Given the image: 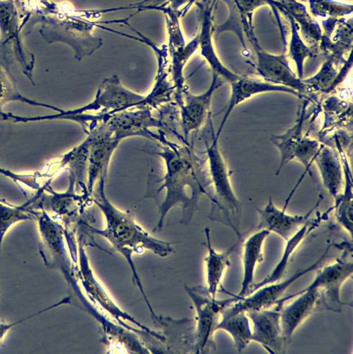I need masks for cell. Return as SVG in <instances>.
<instances>
[{"label": "cell", "instance_id": "2e32d148", "mask_svg": "<svg viewBox=\"0 0 353 354\" xmlns=\"http://www.w3.org/2000/svg\"><path fill=\"white\" fill-rule=\"evenodd\" d=\"M331 212L332 208L330 207L324 213L318 214L316 218H310L292 236L287 240L281 258L274 268L262 281L254 283L248 295L263 286L280 280L286 272L288 263L292 255L302 244L303 240L309 233L316 230L323 221L327 219L328 214Z\"/></svg>", "mask_w": 353, "mask_h": 354}, {"label": "cell", "instance_id": "d4e9b609", "mask_svg": "<svg viewBox=\"0 0 353 354\" xmlns=\"http://www.w3.org/2000/svg\"><path fill=\"white\" fill-rule=\"evenodd\" d=\"M321 146L322 143L318 140L309 138L307 135H304L303 139L296 149L293 157V160L298 161L303 166L304 171L285 200L286 203H289L292 196L305 175L307 173H309L311 167L314 164V160Z\"/></svg>", "mask_w": 353, "mask_h": 354}, {"label": "cell", "instance_id": "44dd1931", "mask_svg": "<svg viewBox=\"0 0 353 354\" xmlns=\"http://www.w3.org/2000/svg\"><path fill=\"white\" fill-rule=\"evenodd\" d=\"M309 100H305L299 115L294 124L280 134L271 136V143L277 148L280 155V162L276 175H278L283 167L293 160L296 149L304 136V123L308 118L307 107Z\"/></svg>", "mask_w": 353, "mask_h": 354}, {"label": "cell", "instance_id": "cb8c5ba5", "mask_svg": "<svg viewBox=\"0 0 353 354\" xmlns=\"http://www.w3.org/2000/svg\"><path fill=\"white\" fill-rule=\"evenodd\" d=\"M11 102H20L32 106H39L53 110L56 113L60 112L62 109L36 101L23 95L17 88L15 81L10 75L0 68V112H2L5 104Z\"/></svg>", "mask_w": 353, "mask_h": 354}, {"label": "cell", "instance_id": "3957f363", "mask_svg": "<svg viewBox=\"0 0 353 354\" xmlns=\"http://www.w3.org/2000/svg\"><path fill=\"white\" fill-rule=\"evenodd\" d=\"M210 143H205V157L211 186L209 218L230 227L238 241L242 240L240 221L242 205L236 195L230 180V171L219 149L218 138L213 131Z\"/></svg>", "mask_w": 353, "mask_h": 354}, {"label": "cell", "instance_id": "7402d4cb", "mask_svg": "<svg viewBox=\"0 0 353 354\" xmlns=\"http://www.w3.org/2000/svg\"><path fill=\"white\" fill-rule=\"evenodd\" d=\"M347 71V68L338 71L333 60L327 61L314 75L301 80L305 88V95L309 93L331 92L342 82Z\"/></svg>", "mask_w": 353, "mask_h": 354}, {"label": "cell", "instance_id": "ba28073f", "mask_svg": "<svg viewBox=\"0 0 353 354\" xmlns=\"http://www.w3.org/2000/svg\"><path fill=\"white\" fill-rule=\"evenodd\" d=\"M332 244H329L321 256L313 263L305 268L297 270L289 278L283 281L272 282L260 287L248 295L240 298L231 306L226 308L221 317H227L240 312H248L268 308L283 297V295L298 279L307 274L317 270L322 266L328 257Z\"/></svg>", "mask_w": 353, "mask_h": 354}, {"label": "cell", "instance_id": "8fae6325", "mask_svg": "<svg viewBox=\"0 0 353 354\" xmlns=\"http://www.w3.org/2000/svg\"><path fill=\"white\" fill-rule=\"evenodd\" d=\"M320 292L316 289L300 290L283 297L276 305L280 308V323L287 347L294 332L315 310L320 309Z\"/></svg>", "mask_w": 353, "mask_h": 354}, {"label": "cell", "instance_id": "4fadbf2b", "mask_svg": "<svg viewBox=\"0 0 353 354\" xmlns=\"http://www.w3.org/2000/svg\"><path fill=\"white\" fill-rule=\"evenodd\" d=\"M229 85L230 95L228 103L220 111V112L224 111V115L217 131L215 133L216 137L218 139L234 108L251 97L270 92L284 93L298 97V93L294 89L274 84L258 77L239 75L236 80L229 83Z\"/></svg>", "mask_w": 353, "mask_h": 354}, {"label": "cell", "instance_id": "ffe728a7", "mask_svg": "<svg viewBox=\"0 0 353 354\" xmlns=\"http://www.w3.org/2000/svg\"><path fill=\"white\" fill-rule=\"evenodd\" d=\"M207 255L204 258L206 266L207 290L213 298H216L217 292L221 288L222 280L227 269L230 266L229 257L240 241L224 252L216 251L211 245L210 230H204Z\"/></svg>", "mask_w": 353, "mask_h": 354}, {"label": "cell", "instance_id": "8992f818", "mask_svg": "<svg viewBox=\"0 0 353 354\" xmlns=\"http://www.w3.org/2000/svg\"><path fill=\"white\" fill-rule=\"evenodd\" d=\"M193 302L196 312V328L194 349L196 353H206L216 349L214 333L222 311L240 298L233 295L229 299L213 298L206 287L186 288Z\"/></svg>", "mask_w": 353, "mask_h": 354}, {"label": "cell", "instance_id": "7c38bea8", "mask_svg": "<svg viewBox=\"0 0 353 354\" xmlns=\"http://www.w3.org/2000/svg\"><path fill=\"white\" fill-rule=\"evenodd\" d=\"M252 324V341L259 344L269 353L285 352L281 323L280 308H265L246 312Z\"/></svg>", "mask_w": 353, "mask_h": 354}, {"label": "cell", "instance_id": "9c48e42d", "mask_svg": "<svg viewBox=\"0 0 353 354\" xmlns=\"http://www.w3.org/2000/svg\"><path fill=\"white\" fill-rule=\"evenodd\" d=\"M86 133L89 139L86 187L90 196L99 179L106 178L112 156L121 141L112 136L103 120Z\"/></svg>", "mask_w": 353, "mask_h": 354}, {"label": "cell", "instance_id": "e0dca14e", "mask_svg": "<svg viewBox=\"0 0 353 354\" xmlns=\"http://www.w3.org/2000/svg\"><path fill=\"white\" fill-rule=\"evenodd\" d=\"M314 163L320 174L323 186L334 200L342 193L345 183L338 151L322 144Z\"/></svg>", "mask_w": 353, "mask_h": 354}, {"label": "cell", "instance_id": "7a4b0ae2", "mask_svg": "<svg viewBox=\"0 0 353 354\" xmlns=\"http://www.w3.org/2000/svg\"><path fill=\"white\" fill-rule=\"evenodd\" d=\"M106 178H101L92 201L101 210L106 221L102 230H95L105 237L117 250L125 256L135 272L131 257L133 252L142 253L145 250L153 251L161 257L168 256L173 252L171 244L150 236L139 226L128 212L121 211L107 198L104 188Z\"/></svg>", "mask_w": 353, "mask_h": 354}, {"label": "cell", "instance_id": "277c9868", "mask_svg": "<svg viewBox=\"0 0 353 354\" xmlns=\"http://www.w3.org/2000/svg\"><path fill=\"white\" fill-rule=\"evenodd\" d=\"M145 95L133 91L125 87L119 77L114 74L104 79L99 84L93 99L82 106L69 110H62L55 114L25 117L26 122L53 120H68L82 114L114 113L135 107Z\"/></svg>", "mask_w": 353, "mask_h": 354}, {"label": "cell", "instance_id": "30bf717a", "mask_svg": "<svg viewBox=\"0 0 353 354\" xmlns=\"http://www.w3.org/2000/svg\"><path fill=\"white\" fill-rule=\"evenodd\" d=\"M224 83L223 80L213 74L209 88L203 93L193 94L187 86L182 90L181 102L178 108L182 136L186 141L190 133L198 131L209 119L213 95Z\"/></svg>", "mask_w": 353, "mask_h": 354}, {"label": "cell", "instance_id": "d6986e66", "mask_svg": "<svg viewBox=\"0 0 353 354\" xmlns=\"http://www.w3.org/2000/svg\"><path fill=\"white\" fill-rule=\"evenodd\" d=\"M270 232L260 229L251 234L243 243L242 268L243 275L241 288L237 297L247 296L254 284V274L257 265L263 261V248L264 242Z\"/></svg>", "mask_w": 353, "mask_h": 354}, {"label": "cell", "instance_id": "6da1fadb", "mask_svg": "<svg viewBox=\"0 0 353 354\" xmlns=\"http://www.w3.org/2000/svg\"><path fill=\"white\" fill-rule=\"evenodd\" d=\"M153 152L163 161L165 171L158 183V194L164 191V198L159 207L160 219L156 229L162 227L167 213L176 206L181 207V223L188 224L199 209L202 195L211 196L206 157L198 156L190 144L181 146L167 139Z\"/></svg>", "mask_w": 353, "mask_h": 354}, {"label": "cell", "instance_id": "52a82bcc", "mask_svg": "<svg viewBox=\"0 0 353 354\" xmlns=\"http://www.w3.org/2000/svg\"><path fill=\"white\" fill-rule=\"evenodd\" d=\"M152 109L138 106L114 113H107L103 119L106 128L117 140L134 136L147 138L162 144L166 139L161 129L166 124L152 114Z\"/></svg>", "mask_w": 353, "mask_h": 354}, {"label": "cell", "instance_id": "5b68a950", "mask_svg": "<svg viewBox=\"0 0 353 354\" xmlns=\"http://www.w3.org/2000/svg\"><path fill=\"white\" fill-rule=\"evenodd\" d=\"M343 251L340 257L330 264L317 269L313 281L302 290L316 289L320 292V309L341 312L345 306L352 304L341 300V290L343 283L353 273L352 242H343L338 245Z\"/></svg>", "mask_w": 353, "mask_h": 354}, {"label": "cell", "instance_id": "603a6c76", "mask_svg": "<svg viewBox=\"0 0 353 354\" xmlns=\"http://www.w3.org/2000/svg\"><path fill=\"white\" fill-rule=\"evenodd\" d=\"M224 330L231 337L234 346L241 353L252 342V330L250 319L245 312L222 317L216 326V331Z\"/></svg>", "mask_w": 353, "mask_h": 354}, {"label": "cell", "instance_id": "484cf974", "mask_svg": "<svg viewBox=\"0 0 353 354\" xmlns=\"http://www.w3.org/2000/svg\"><path fill=\"white\" fill-rule=\"evenodd\" d=\"M294 28L293 37L289 48V56L294 60L296 67L297 76L299 79L303 78V64L307 57L311 54L310 50L303 44Z\"/></svg>", "mask_w": 353, "mask_h": 354}, {"label": "cell", "instance_id": "5bb4252c", "mask_svg": "<svg viewBox=\"0 0 353 354\" xmlns=\"http://www.w3.org/2000/svg\"><path fill=\"white\" fill-rule=\"evenodd\" d=\"M321 201V199H319L305 214L293 215L287 213L286 209L276 206L272 198L269 197L265 207L257 209L259 219L258 229L274 233L286 241L310 219Z\"/></svg>", "mask_w": 353, "mask_h": 354}, {"label": "cell", "instance_id": "9a60e30c", "mask_svg": "<svg viewBox=\"0 0 353 354\" xmlns=\"http://www.w3.org/2000/svg\"><path fill=\"white\" fill-rule=\"evenodd\" d=\"M255 68L263 80L294 89L299 98L305 96L304 85L291 69L285 55H274L259 50Z\"/></svg>", "mask_w": 353, "mask_h": 354}, {"label": "cell", "instance_id": "ac0fdd59", "mask_svg": "<svg viewBox=\"0 0 353 354\" xmlns=\"http://www.w3.org/2000/svg\"><path fill=\"white\" fill-rule=\"evenodd\" d=\"M336 149L341 160L344 174V187L342 193L334 199L332 212L336 223L352 238L353 232V183L352 173L345 152L340 142Z\"/></svg>", "mask_w": 353, "mask_h": 354}]
</instances>
